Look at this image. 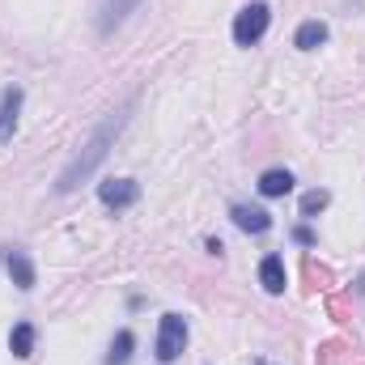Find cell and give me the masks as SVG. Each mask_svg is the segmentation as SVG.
<instances>
[{"label": "cell", "instance_id": "cell-1", "mask_svg": "<svg viewBox=\"0 0 365 365\" xmlns=\"http://www.w3.org/2000/svg\"><path fill=\"white\" fill-rule=\"evenodd\" d=\"M119 128H123V115L106 119V123H102V128L93 132V140L86 145V153H81V158H77V162H73V166H68V170L60 175V182H56V191H73V187H77L81 179H90V175H93V166H98V162L106 158V145L115 140V132H119Z\"/></svg>", "mask_w": 365, "mask_h": 365}, {"label": "cell", "instance_id": "cell-2", "mask_svg": "<svg viewBox=\"0 0 365 365\" xmlns=\"http://www.w3.org/2000/svg\"><path fill=\"white\" fill-rule=\"evenodd\" d=\"M268 17H272V13H268V4H259V0H255V4H247V9L238 13V21H234V43H238V47L259 43V38H264V30H268Z\"/></svg>", "mask_w": 365, "mask_h": 365}, {"label": "cell", "instance_id": "cell-3", "mask_svg": "<svg viewBox=\"0 0 365 365\" xmlns=\"http://www.w3.org/2000/svg\"><path fill=\"white\" fill-rule=\"evenodd\" d=\"M182 344H187V323H182L179 314H166L162 327H158V357L162 361H179Z\"/></svg>", "mask_w": 365, "mask_h": 365}, {"label": "cell", "instance_id": "cell-4", "mask_svg": "<svg viewBox=\"0 0 365 365\" xmlns=\"http://www.w3.org/2000/svg\"><path fill=\"white\" fill-rule=\"evenodd\" d=\"M98 195H102V204H110V208H128V204H136L140 187L132 179H106V182H98Z\"/></svg>", "mask_w": 365, "mask_h": 365}, {"label": "cell", "instance_id": "cell-5", "mask_svg": "<svg viewBox=\"0 0 365 365\" xmlns=\"http://www.w3.org/2000/svg\"><path fill=\"white\" fill-rule=\"evenodd\" d=\"M17 110H21V90L13 86V90H4V98H0V145L13 136V128H17Z\"/></svg>", "mask_w": 365, "mask_h": 365}, {"label": "cell", "instance_id": "cell-6", "mask_svg": "<svg viewBox=\"0 0 365 365\" xmlns=\"http://www.w3.org/2000/svg\"><path fill=\"white\" fill-rule=\"evenodd\" d=\"M234 225L247 230V234H264L272 225V217L264 208H251V204H234Z\"/></svg>", "mask_w": 365, "mask_h": 365}, {"label": "cell", "instance_id": "cell-7", "mask_svg": "<svg viewBox=\"0 0 365 365\" xmlns=\"http://www.w3.org/2000/svg\"><path fill=\"white\" fill-rule=\"evenodd\" d=\"M9 276H13L17 289H34V268H30V259L21 251H9Z\"/></svg>", "mask_w": 365, "mask_h": 365}, {"label": "cell", "instance_id": "cell-8", "mask_svg": "<svg viewBox=\"0 0 365 365\" xmlns=\"http://www.w3.org/2000/svg\"><path fill=\"white\" fill-rule=\"evenodd\" d=\"M259 191H264L268 200H276V195H289V191H293V175H289V170H268V175L259 179Z\"/></svg>", "mask_w": 365, "mask_h": 365}, {"label": "cell", "instance_id": "cell-9", "mask_svg": "<svg viewBox=\"0 0 365 365\" xmlns=\"http://www.w3.org/2000/svg\"><path fill=\"white\" fill-rule=\"evenodd\" d=\"M259 280H264L268 293H284V264H280L276 255H268V259L259 264Z\"/></svg>", "mask_w": 365, "mask_h": 365}, {"label": "cell", "instance_id": "cell-10", "mask_svg": "<svg viewBox=\"0 0 365 365\" xmlns=\"http://www.w3.org/2000/svg\"><path fill=\"white\" fill-rule=\"evenodd\" d=\"M293 43H297L302 51H314V47H323V43H327V26H323V21H306V26L297 30V38H293Z\"/></svg>", "mask_w": 365, "mask_h": 365}, {"label": "cell", "instance_id": "cell-11", "mask_svg": "<svg viewBox=\"0 0 365 365\" xmlns=\"http://www.w3.org/2000/svg\"><path fill=\"white\" fill-rule=\"evenodd\" d=\"M9 349H13V357H30L34 353V327L30 323H17L13 336H9Z\"/></svg>", "mask_w": 365, "mask_h": 365}, {"label": "cell", "instance_id": "cell-12", "mask_svg": "<svg viewBox=\"0 0 365 365\" xmlns=\"http://www.w3.org/2000/svg\"><path fill=\"white\" fill-rule=\"evenodd\" d=\"M140 0H106V13H102V30H115Z\"/></svg>", "mask_w": 365, "mask_h": 365}, {"label": "cell", "instance_id": "cell-13", "mask_svg": "<svg viewBox=\"0 0 365 365\" xmlns=\"http://www.w3.org/2000/svg\"><path fill=\"white\" fill-rule=\"evenodd\" d=\"M132 349H136L132 331H119V336H115V344H110V353H106V361H110V365H123L128 357H132Z\"/></svg>", "mask_w": 365, "mask_h": 365}, {"label": "cell", "instance_id": "cell-14", "mask_svg": "<svg viewBox=\"0 0 365 365\" xmlns=\"http://www.w3.org/2000/svg\"><path fill=\"white\" fill-rule=\"evenodd\" d=\"M327 191H310V195H302V217H314V212H323L327 208Z\"/></svg>", "mask_w": 365, "mask_h": 365}, {"label": "cell", "instance_id": "cell-15", "mask_svg": "<svg viewBox=\"0 0 365 365\" xmlns=\"http://www.w3.org/2000/svg\"><path fill=\"white\" fill-rule=\"evenodd\" d=\"M306 280H310V289H327V284H331V272L319 268L314 259H306Z\"/></svg>", "mask_w": 365, "mask_h": 365}, {"label": "cell", "instance_id": "cell-16", "mask_svg": "<svg viewBox=\"0 0 365 365\" xmlns=\"http://www.w3.org/2000/svg\"><path fill=\"white\" fill-rule=\"evenodd\" d=\"M340 357H344V344H340V340H327V344L319 349V365H340Z\"/></svg>", "mask_w": 365, "mask_h": 365}, {"label": "cell", "instance_id": "cell-17", "mask_svg": "<svg viewBox=\"0 0 365 365\" xmlns=\"http://www.w3.org/2000/svg\"><path fill=\"white\" fill-rule=\"evenodd\" d=\"M293 238H297V242H302V247H314V234H310V230H306V225H302V230H297V234H293Z\"/></svg>", "mask_w": 365, "mask_h": 365}]
</instances>
